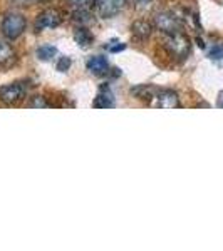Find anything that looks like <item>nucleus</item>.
<instances>
[{"instance_id": "f257e3e1", "label": "nucleus", "mask_w": 223, "mask_h": 251, "mask_svg": "<svg viewBox=\"0 0 223 251\" xmlns=\"http://www.w3.org/2000/svg\"><path fill=\"white\" fill-rule=\"evenodd\" d=\"M26 27H27V20L22 14L12 12V14H7L2 20V34L9 40L19 39L26 32Z\"/></svg>"}, {"instance_id": "f03ea898", "label": "nucleus", "mask_w": 223, "mask_h": 251, "mask_svg": "<svg viewBox=\"0 0 223 251\" xmlns=\"http://www.w3.org/2000/svg\"><path fill=\"white\" fill-rule=\"evenodd\" d=\"M165 46L171 55H175L178 59H186L190 50H192V40H190L188 35L181 34V30H180V32H175V34H169Z\"/></svg>"}, {"instance_id": "7ed1b4c3", "label": "nucleus", "mask_w": 223, "mask_h": 251, "mask_svg": "<svg viewBox=\"0 0 223 251\" xmlns=\"http://www.w3.org/2000/svg\"><path fill=\"white\" fill-rule=\"evenodd\" d=\"M155 25L158 30L165 32V34H175L181 30V20L176 17L173 12H160L155 17Z\"/></svg>"}, {"instance_id": "20e7f679", "label": "nucleus", "mask_w": 223, "mask_h": 251, "mask_svg": "<svg viewBox=\"0 0 223 251\" xmlns=\"http://www.w3.org/2000/svg\"><path fill=\"white\" fill-rule=\"evenodd\" d=\"M27 96V86L24 82H12L0 87V100L5 104H15Z\"/></svg>"}, {"instance_id": "39448f33", "label": "nucleus", "mask_w": 223, "mask_h": 251, "mask_svg": "<svg viewBox=\"0 0 223 251\" xmlns=\"http://www.w3.org/2000/svg\"><path fill=\"white\" fill-rule=\"evenodd\" d=\"M131 0H97V12L103 19H112L123 12Z\"/></svg>"}, {"instance_id": "423d86ee", "label": "nucleus", "mask_w": 223, "mask_h": 251, "mask_svg": "<svg viewBox=\"0 0 223 251\" xmlns=\"http://www.w3.org/2000/svg\"><path fill=\"white\" fill-rule=\"evenodd\" d=\"M62 22V14L57 9H47L42 14L37 15L35 20V29L37 30H46V29H56Z\"/></svg>"}, {"instance_id": "0eeeda50", "label": "nucleus", "mask_w": 223, "mask_h": 251, "mask_svg": "<svg viewBox=\"0 0 223 251\" xmlns=\"http://www.w3.org/2000/svg\"><path fill=\"white\" fill-rule=\"evenodd\" d=\"M153 106L161 109H176L180 107V97L175 91L163 89V91H156L153 96Z\"/></svg>"}, {"instance_id": "6e6552de", "label": "nucleus", "mask_w": 223, "mask_h": 251, "mask_svg": "<svg viewBox=\"0 0 223 251\" xmlns=\"http://www.w3.org/2000/svg\"><path fill=\"white\" fill-rule=\"evenodd\" d=\"M86 67L94 75H106L109 72V62L104 55H94V57H91L87 60Z\"/></svg>"}, {"instance_id": "1a4fd4ad", "label": "nucleus", "mask_w": 223, "mask_h": 251, "mask_svg": "<svg viewBox=\"0 0 223 251\" xmlns=\"http://www.w3.org/2000/svg\"><path fill=\"white\" fill-rule=\"evenodd\" d=\"M94 107H101V109H108V107H114V96H112L111 89L108 86H103L99 89V94L92 102Z\"/></svg>"}, {"instance_id": "9d476101", "label": "nucleus", "mask_w": 223, "mask_h": 251, "mask_svg": "<svg viewBox=\"0 0 223 251\" xmlns=\"http://www.w3.org/2000/svg\"><path fill=\"white\" fill-rule=\"evenodd\" d=\"M131 32H133V35H135L136 39L144 40V39H148L149 35H151L153 27H151V24H149V22H146V20L141 19V20H136V22L131 25Z\"/></svg>"}, {"instance_id": "9b49d317", "label": "nucleus", "mask_w": 223, "mask_h": 251, "mask_svg": "<svg viewBox=\"0 0 223 251\" xmlns=\"http://www.w3.org/2000/svg\"><path fill=\"white\" fill-rule=\"evenodd\" d=\"M15 60V52L9 44L0 40V67H9Z\"/></svg>"}, {"instance_id": "f8f14e48", "label": "nucleus", "mask_w": 223, "mask_h": 251, "mask_svg": "<svg viewBox=\"0 0 223 251\" xmlns=\"http://www.w3.org/2000/svg\"><path fill=\"white\" fill-rule=\"evenodd\" d=\"M74 40H76V44H78L79 47L89 49L94 39H92L91 32H89L87 29H84V27H78V29L74 30Z\"/></svg>"}, {"instance_id": "ddd939ff", "label": "nucleus", "mask_w": 223, "mask_h": 251, "mask_svg": "<svg viewBox=\"0 0 223 251\" xmlns=\"http://www.w3.org/2000/svg\"><path fill=\"white\" fill-rule=\"evenodd\" d=\"M57 54V49L54 46H42L37 49V57L40 60H52Z\"/></svg>"}, {"instance_id": "4468645a", "label": "nucleus", "mask_w": 223, "mask_h": 251, "mask_svg": "<svg viewBox=\"0 0 223 251\" xmlns=\"http://www.w3.org/2000/svg\"><path fill=\"white\" fill-rule=\"evenodd\" d=\"M210 57L215 60L223 59V44H218V46H215L212 50H210Z\"/></svg>"}, {"instance_id": "2eb2a0df", "label": "nucleus", "mask_w": 223, "mask_h": 251, "mask_svg": "<svg viewBox=\"0 0 223 251\" xmlns=\"http://www.w3.org/2000/svg\"><path fill=\"white\" fill-rule=\"evenodd\" d=\"M49 104H47V100L44 99L42 96H35V97H32V100H30V107H47Z\"/></svg>"}, {"instance_id": "dca6fc26", "label": "nucleus", "mask_w": 223, "mask_h": 251, "mask_svg": "<svg viewBox=\"0 0 223 251\" xmlns=\"http://www.w3.org/2000/svg\"><path fill=\"white\" fill-rule=\"evenodd\" d=\"M69 67H71V59H69V57H60L59 62H57V71L59 72H66Z\"/></svg>"}, {"instance_id": "f3484780", "label": "nucleus", "mask_w": 223, "mask_h": 251, "mask_svg": "<svg viewBox=\"0 0 223 251\" xmlns=\"http://www.w3.org/2000/svg\"><path fill=\"white\" fill-rule=\"evenodd\" d=\"M124 49H126V44H123V42H111V44H108V50L112 52V54H116V52H119V50H124Z\"/></svg>"}, {"instance_id": "a211bd4d", "label": "nucleus", "mask_w": 223, "mask_h": 251, "mask_svg": "<svg viewBox=\"0 0 223 251\" xmlns=\"http://www.w3.org/2000/svg\"><path fill=\"white\" fill-rule=\"evenodd\" d=\"M155 2H156V0H135V5L139 10H144V9H149V7H151Z\"/></svg>"}, {"instance_id": "6ab92c4d", "label": "nucleus", "mask_w": 223, "mask_h": 251, "mask_svg": "<svg viewBox=\"0 0 223 251\" xmlns=\"http://www.w3.org/2000/svg\"><path fill=\"white\" fill-rule=\"evenodd\" d=\"M71 5H74V7H81V5H84V3L87 2V0H67Z\"/></svg>"}, {"instance_id": "aec40b11", "label": "nucleus", "mask_w": 223, "mask_h": 251, "mask_svg": "<svg viewBox=\"0 0 223 251\" xmlns=\"http://www.w3.org/2000/svg\"><path fill=\"white\" fill-rule=\"evenodd\" d=\"M218 107H223V91L220 92V96H218Z\"/></svg>"}]
</instances>
